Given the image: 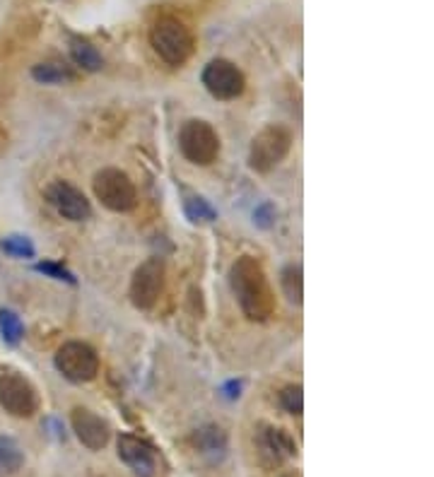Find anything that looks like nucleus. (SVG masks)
<instances>
[{"instance_id": "1", "label": "nucleus", "mask_w": 434, "mask_h": 477, "mask_svg": "<svg viewBox=\"0 0 434 477\" xmlns=\"http://www.w3.org/2000/svg\"><path fill=\"white\" fill-rule=\"evenodd\" d=\"M230 285L239 307L251 321H265L275 309L271 285L264 268L254 258H239L230 270Z\"/></svg>"}, {"instance_id": "2", "label": "nucleus", "mask_w": 434, "mask_h": 477, "mask_svg": "<svg viewBox=\"0 0 434 477\" xmlns=\"http://www.w3.org/2000/svg\"><path fill=\"white\" fill-rule=\"evenodd\" d=\"M153 49L170 66H184L193 53V35L179 18H160L150 32Z\"/></svg>"}, {"instance_id": "3", "label": "nucleus", "mask_w": 434, "mask_h": 477, "mask_svg": "<svg viewBox=\"0 0 434 477\" xmlns=\"http://www.w3.org/2000/svg\"><path fill=\"white\" fill-rule=\"evenodd\" d=\"M97 200L114 213H128L138 203V191L133 181L119 169H102L92 181Z\"/></svg>"}, {"instance_id": "4", "label": "nucleus", "mask_w": 434, "mask_h": 477, "mask_svg": "<svg viewBox=\"0 0 434 477\" xmlns=\"http://www.w3.org/2000/svg\"><path fill=\"white\" fill-rule=\"evenodd\" d=\"M179 147L186 160L193 164H213L220 154V137L210 123L191 119L179 130Z\"/></svg>"}, {"instance_id": "5", "label": "nucleus", "mask_w": 434, "mask_h": 477, "mask_svg": "<svg viewBox=\"0 0 434 477\" xmlns=\"http://www.w3.org/2000/svg\"><path fill=\"white\" fill-rule=\"evenodd\" d=\"M56 369L73 384H87L99 374V357L85 342H66L56 352Z\"/></svg>"}, {"instance_id": "6", "label": "nucleus", "mask_w": 434, "mask_h": 477, "mask_svg": "<svg viewBox=\"0 0 434 477\" xmlns=\"http://www.w3.org/2000/svg\"><path fill=\"white\" fill-rule=\"evenodd\" d=\"M289 145H292L289 130H285L282 126H268L251 143V157H249L251 167L261 174L275 169L288 157Z\"/></svg>"}, {"instance_id": "7", "label": "nucleus", "mask_w": 434, "mask_h": 477, "mask_svg": "<svg viewBox=\"0 0 434 477\" xmlns=\"http://www.w3.org/2000/svg\"><path fill=\"white\" fill-rule=\"evenodd\" d=\"M0 408L10 412L12 418H32L39 410V395L36 388L25 376L0 374Z\"/></svg>"}, {"instance_id": "8", "label": "nucleus", "mask_w": 434, "mask_h": 477, "mask_svg": "<svg viewBox=\"0 0 434 477\" xmlns=\"http://www.w3.org/2000/svg\"><path fill=\"white\" fill-rule=\"evenodd\" d=\"M203 85L215 99L230 102L244 92V75L232 60L215 59L203 70Z\"/></svg>"}, {"instance_id": "9", "label": "nucleus", "mask_w": 434, "mask_h": 477, "mask_svg": "<svg viewBox=\"0 0 434 477\" xmlns=\"http://www.w3.org/2000/svg\"><path fill=\"white\" fill-rule=\"evenodd\" d=\"M164 287V265L160 258L145 261L130 282V299L138 309H153Z\"/></svg>"}, {"instance_id": "10", "label": "nucleus", "mask_w": 434, "mask_h": 477, "mask_svg": "<svg viewBox=\"0 0 434 477\" xmlns=\"http://www.w3.org/2000/svg\"><path fill=\"white\" fill-rule=\"evenodd\" d=\"M46 200L53 205V210L70 222H83L92 215L90 200H87L75 186H70L68 181H53L46 188Z\"/></svg>"}, {"instance_id": "11", "label": "nucleus", "mask_w": 434, "mask_h": 477, "mask_svg": "<svg viewBox=\"0 0 434 477\" xmlns=\"http://www.w3.org/2000/svg\"><path fill=\"white\" fill-rule=\"evenodd\" d=\"M116 449H119V458L138 477H154V473H157V453H154L153 443H147L140 436L121 434L119 442H116Z\"/></svg>"}, {"instance_id": "12", "label": "nucleus", "mask_w": 434, "mask_h": 477, "mask_svg": "<svg viewBox=\"0 0 434 477\" xmlns=\"http://www.w3.org/2000/svg\"><path fill=\"white\" fill-rule=\"evenodd\" d=\"M70 425H73V432L77 434V439H80L83 446H87L90 451H99V449H104L107 442H109V425H107L99 415H94L92 410H73Z\"/></svg>"}, {"instance_id": "13", "label": "nucleus", "mask_w": 434, "mask_h": 477, "mask_svg": "<svg viewBox=\"0 0 434 477\" xmlns=\"http://www.w3.org/2000/svg\"><path fill=\"white\" fill-rule=\"evenodd\" d=\"M258 446H261V453L271 463H282V460L297 456V443L280 426H261Z\"/></svg>"}, {"instance_id": "14", "label": "nucleus", "mask_w": 434, "mask_h": 477, "mask_svg": "<svg viewBox=\"0 0 434 477\" xmlns=\"http://www.w3.org/2000/svg\"><path fill=\"white\" fill-rule=\"evenodd\" d=\"M25 465V453L12 436H0V473L12 475Z\"/></svg>"}, {"instance_id": "15", "label": "nucleus", "mask_w": 434, "mask_h": 477, "mask_svg": "<svg viewBox=\"0 0 434 477\" xmlns=\"http://www.w3.org/2000/svg\"><path fill=\"white\" fill-rule=\"evenodd\" d=\"M196 442L201 446V451L213 456L215 460H220L225 456V451H227V436L222 434L220 426H205V429H201Z\"/></svg>"}, {"instance_id": "16", "label": "nucleus", "mask_w": 434, "mask_h": 477, "mask_svg": "<svg viewBox=\"0 0 434 477\" xmlns=\"http://www.w3.org/2000/svg\"><path fill=\"white\" fill-rule=\"evenodd\" d=\"M70 56L75 60V66H80L83 70L94 73V70L102 68V56H99V51H97L90 42L73 39V43H70Z\"/></svg>"}, {"instance_id": "17", "label": "nucleus", "mask_w": 434, "mask_h": 477, "mask_svg": "<svg viewBox=\"0 0 434 477\" xmlns=\"http://www.w3.org/2000/svg\"><path fill=\"white\" fill-rule=\"evenodd\" d=\"M32 75H35V80L43 82V85H59L63 80H70V77H73V70H70L68 66H63V63H53L51 60V63H39V66H35Z\"/></svg>"}, {"instance_id": "18", "label": "nucleus", "mask_w": 434, "mask_h": 477, "mask_svg": "<svg viewBox=\"0 0 434 477\" xmlns=\"http://www.w3.org/2000/svg\"><path fill=\"white\" fill-rule=\"evenodd\" d=\"M282 292L285 297L292 301V304H302V294H304V287H302V268L299 265H288L282 270Z\"/></svg>"}, {"instance_id": "19", "label": "nucleus", "mask_w": 434, "mask_h": 477, "mask_svg": "<svg viewBox=\"0 0 434 477\" xmlns=\"http://www.w3.org/2000/svg\"><path fill=\"white\" fill-rule=\"evenodd\" d=\"M0 335L8 345H18L25 335V325L20 321V316L8 309H0Z\"/></svg>"}, {"instance_id": "20", "label": "nucleus", "mask_w": 434, "mask_h": 477, "mask_svg": "<svg viewBox=\"0 0 434 477\" xmlns=\"http://www.w3.org/2000/svg\"><path fill=\"white\" fill-rule=\"evenodd\" d=\"M280 405L285 408V412L299 418L302 410H304V395H302V386H288L285 391L280 393Z\"/></svg>"}, {"instance_id": "21", "label": "nucleus", "mask_w": 434, "mask_h": 477, "mask_svg": "<svg viewBox=\"0 0 434 477\" xmlns=\"http://www.w3.org/2000/svg\"><path fill=\"white\" fill-rule=\"evenodd\" d=\"M3 248H5V254L15 258H32L35 256V246H32V241L27 237H8L3 241Z\"/></svg>"}, {"instance_id": "22", "label": "nucleus", "mask_w": 434, "mask_h": 477, "mask_svg": "<svg viewBox=\"0 0 434 477\" xmlns=\"http://www.w3.org/2000/svg\"><path fill=\"white\" fill-rule=\"evenodd\" d=\"M186 215L193 222H210L215 217L213 207L205 203L203 198H191L186 203Z\"/></svg>"}, {"instance_id": "23", "label": "nucleus", "mask_w": 434, "mask_h": 477, "mask_svg": "<svg viewBox=\"0 0 434 477\" xmlns=\"http://www.w3.org/2000/svg\"><path fill=\"white\" fill-rule=\"evenodd\" d=\"M36 270H39V273L53 275L56 280H68V282H73V278H70V275L66 273L63 268H59V265H53V263H39V265H36Z\"/></svg>"}, {"instance_id": "24", "label": "nucleus", "mask_w": 434, "mask_h": 477, "mask_svg": "<svg viewBox=\"0 0 434 477\" xmlns=\"http://www.w3.org/2000/svg\"><path fill=\"white\" fill-rule=\"evenodd\" d=\"M285 477H292V475H285Z\"/></svg>"}]
</instances>
